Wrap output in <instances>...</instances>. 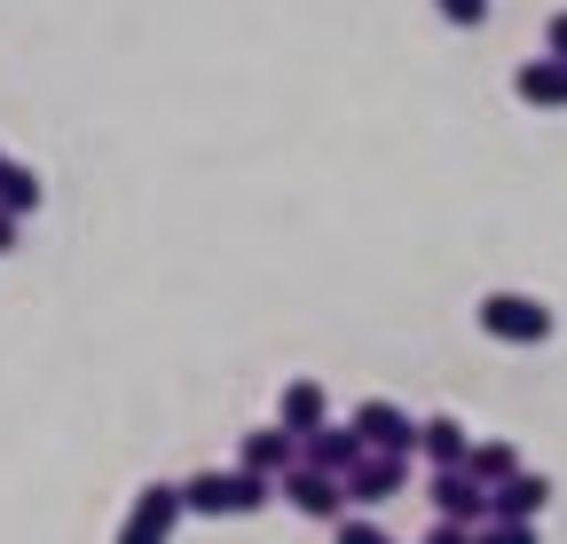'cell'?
Instances as JSON below:
<instances>
[{
  "label": "cell",
  "mask_w": 567,
  "mask_h": 544,
  "mask_svg": "<svg viewBox=\"0 0 567 544\" xmlns=\"http://www.w3.org/2000/svg\"><path fill=\"white\" fill-rule=\"evenodd\" d=\"M276 497L292 505V513H308V521H339L347 513V482H331V473H316V465H292L276 482Z\"/></svg>",
  "instance_id": "8992f818"
},
{
  "label": "cell",
  "mask_w": 567,
  "mask_h": 544,
  "mask_svg": "<svg viewBox=\"0 0 567 544\" xmlns=\"http://www.w3.org/2000/svg\"><path fill=\"white\" fill-rule=\"evenodd\" d=\"M465 450H473V434L442 411V419H417V458L434 465V473H450V465H465Z\"/></svg>",
  "instance_id": "4fadbf2b"
},
{
  "label": "cell",
  "mask_w": 567,
  "mask_h": 544,
  "mask_svg": "<svg viewBox=\"0 0 567 544\" xmlns=\"http://www.w3.org/2000/svg\"><path fill=\"white\" fill-rule=\"evenodd\" d=\"M402 490H410V458L363 450V465L347 473V513H371V505H394Z\"/></svg>",
  "instance_id": "5b68a950"
},
{
  "label": "cell",
  "mask_w": 567,
  "mask_h": 544,
  "mask_svg": "<svg viewBox=\"0 0 567 544\" xmlns=\"http://www.w3.org/2000/svg\"><path fill=\"white\" fill-rule=\"evenodd\" d=\"M354 434H363V450H386V458H417V419L402 411V402L371 394V402H354Z\"/></svg>",
  "instance_id": "277c9868"
},
{
  "label": "cell",
  "mask_w": 567,
  "mask_h": 544,
  "mask_svg": "<svg viewBox=\"0 0 567 544\" xmlns=\"http://www.w3.org/2000/svg\"><path fill=\"white\" fill-rule=\"evenodd\" d=\"M182 482H151V490H134V505H126V521H118V536L111 544H174V528H182Z\"/></svg>",
  "instance_id": "3957f363"
},
{
  "label": "cell",
  "mask_w": 567,
  "mask_h": 544,
  "mask_svg": "<svg viewBox=\"0 0 567 544\" xmlns=\"http://www.w3.org/2000/svg\"><path fill=\"white\" fill-rule=\"evenodd\" d=\"M473 544H536V521H481Z\"/></svg>",
  "instance_id": "e0dca14e"
},
{
  "label": "cell",
  "mask_w": 567,
  "mask_h": 544,
  "mask_svg": "<svg viewBox=\"0 0 567 544\" xmlns=\"http://www.w3.org/2000/svg\"><path fill=\"white\" fill-rule=\"evenodd\" d=\"M331 544H394V536H386L371 513H339V521H331Z\"/></svg>",
  "instance_id": "2e32d148"
},
{
  "label": "cell",
  "mask_w": 567,
  "mask_h": 544,
  "mask_svg": "<svg viewBox=\"0 0 567 544\" xmlns=\"http://www.w3.org/2000/svg\"><path fill=\"white\" fill-rule=\"evenodd\" d=\"M434 9H442V24H457V32L488 24V0H434Z\"/></svg>",
  "instance_id": "ac0fdd59"
},
{
  "label": "cell",
  "mask_w": 567,
  "mask_h": 544,
  "mask_svg": "<svg viewBox=\"0 0 567 544\" xmlns=\"http://www.w3.org/2000/svg\"><path fill=\"white\" fill-rule=\"evenodd\" d=\"M17 245V214H0V253H9Z\"/></svg>",
  "instance_id": "44dd1931"
},
{
  "label": "cell",
  "mask_w": 567,
  "mask_h": 544,
  "mask_svg": "<svg viewBox=\"0 0 567 544\" xmlns=\"http://www.w3.org/2000/svg\"><path fill=\"white\" fill-rule=\"evenodd\" d=\"M268 497H276V482H260V473H245V465H229V473H189V482H182V505L205 513V521H245V513H260Z\"/></svg>",
  "instance_id": "6da1fadb"
},
{
  "label": "cell",
  "mask_w": 567,
  "mask_h": 544,
  "mask_svg": "<svg viewBox=\"0 0 567 544\" xmlns=\"http://www.w3.org/2000/svg\"><path fill=\"white\" fill-rule=\"evenodd\" d=\"M300 465H316V473H331V482H347L354 465H363V434L354 427H316V434H300Z\"/></svg>",
  "instance_id": "9c48e42d"
},
{
  "label": "cell",
  "mask_w": 567,
  "mask_h": 544,
  "mask_svg": "<svg viewBox=\"0 0 567 544\" xmlns=\"http://www.w3.org/2000/svg\"><path fill=\"white\" fill-rule=\"evenodd\" d=\"M417 544H473V528H457V521H434V528H425Z\"/></svg>",
  "instance_id": "ffe728a7"
},
{
  "label": "cell",
  "mask_w": 567,
  "mask_h": 544,
  "mask_svg": "<svg viewBox=\"0 0 567 544\" xmlns=\"http://www.w3.org/2000/svg\"><path fill=\"white\" fill-rule=\"evenodd\" d=\"M323 419H331L323 379H284V394H276V427H284V434H316Z\"/></svg>",
  "instance_id": "8fae6325"
},
{
  "label": "cell",
  "mask_w": 567,
  "mask_h": 544,
  "mask_svg": "<svg viewBox=\"0 0 567 544\" xmlns=\"http://www.w3.org/2000/svg\"><path fill=\"white\" fill-rule=\"evenodd\" d=\"M40 197H48V189H40L32 166H17V158L0 166V214H17V222H24V214H40Z\"/></svg>",
  "instance_id": "9a60e30c"
},
{
  "label": "cell",
  "mask_w": 567,
  "mask_h": 544,
  "mask_svg": "<svg viewBox=\"0 0 567 544\" xmlns=\"http://www.w3.org/2000/svg\"><path fill=\"white\" fill-rule=\"evenodd\" d=\"M237 465L260 473V482H284V473L300 465V434H284V427H252L237 434Z\"/></svg>",
  "instance_id": "ba28073f"
},
{
  "label": "cell",
  "mask_w": 567,
  "mask_h": 544,
  "mask_svg": "<svg viewBox=\"0 0 567 544\" xmlns=\"http://www.w3.org/2000/svg\"><path fill=\"white\" fill-rule=\"evenodd\" d=\"M544 55L567 63V9H551V24H544Z\"/></svg>",
  "instance_id": "d6986e66"
},
{
  "label": "cell",
  "mask_w": 567,
  "mask_h": 544,
  "mask_svg": "<svg viewBox=\"0 0 567 544\" xmlns=\"http://www.w3.org/2000/svg\"><path fill=\"white\" fill-rule=\"evenodd\" d=\"M473 316H481V331L496 339V348H544L551 339V308L528 300V292H488Z\"/></svg>",
  "instance_id": "7a4b0ae2"
},
{
  "label": "cell",
  "mask_w": 567,
  "mask_h": 544,
  "mask_svg": "<svg viewBox=\"0 0 567 544\" xmlns=\"http://www.w3.org/2000/svg\"><path fill=\"white\" fill-rule=\"evenodd\" d=\"M513 95H520L528 111H567V63H551V55H528L520 72H513Z\"/></svg>",
  "instance_id": "7c38bea8"
},
{
  "label": "cell",
  "mask_w": 567,
  "mask_h": 544,
  "mask_svg": "<svg viewBox=\"0 0 567 544\" xmlns=\"http://www.w3.org/2000/svg\"><path fill=\"white\" fill-rule=\"evenodd\" d=\"M0 166H9V151H0Z\"/></svg>",
  "instance_id": "7402d4cb"
},
{
  "label": "cell",
  "mask_w": 567,
  "mask_h": 544,
  "mask_svg": "<svg viewBox=\"0 0 567 544\" xmlns=\"http://www.w3.org/2000/svg\"><path fill=\"white\" fill-rule=\"evenodd\" d=\"M544 505H551V482H544V473H528V465L513 473V482L488 490V521H536Z\"/></svg>",
  "instance_id": "30bf717a"
},
{
  "label": "cell",
  "mask_w": 567,
  "mask_h": 544,
  "mask_svg": "<svg viewBox=\"0 0 567 544\" xmlns=\"http://www.w3.org/2000/svg\"><path fill=\"white\" fill-rule=\"evenodd\" d=\"M465 473H473L481 490H496V482H513V473H520V450L513 442H473L465 450Z\"/></svg>",
  "instance_id": "5bb4252c"
},
{
  "label": "cell",
  "mask_w": 567,
  "mask_h": 544,
  "mask_svg": "<svg viewBox=\"0 0 567 544\" xmlns=\"http://www.w3.org/2000/svg\"><path fill=\"white\" fill-rule=\"evenodd\" d=\"M425 497H434V513H442V521H457V528H481V521H488V490L473 482L465 465L425 473Z\"/></svg>",
  "instance_id": "52a82bcc"
}]
</instances>
